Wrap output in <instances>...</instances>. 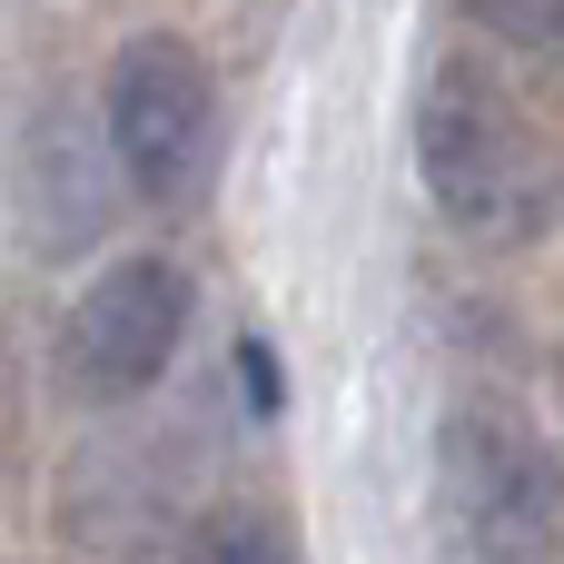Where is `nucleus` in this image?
<instances>
[{"label":"nucleus","mask_w":564,"mask_h":564,"mask_svg":"<svg viewBox=\"0 0 564 564\" xmlns=\"http://www.w3.org/2000/svg\"><path fill=\"white\" fill-rule=\"evenodd\" d=\"M496 40H516V50H535V59H564V0H466Z\"/></svg>","instance_id":"5"},{"label":"nucleus","mask_w":564,"mask_h":564,"mask_svg":"<svg viewBox=\"0 0 564 564\" xmlns=\"http://www.w3.org/2000/svg\"><path fill=\"white\" fill-rule=\"evenodd\" d=\"M436 486H446V535L456 564H545L555 555V516H564V476L545 456V436L496 406L466 397L436 436Z\"/></svg>","instance_id":"2"},{"label":"nucleus","mask_w":564,"mask_h":564,"mask_svg":"<svg viewBox=\"0 0 564 564\" xmlns=\"http://www.w3.org/2000/svg\"><path fill=\"white\" fill-rule=\"evenodd\" d=\"M416 169L436 218L476 248H525L564 208V159L545 149V129L466 59H446L416 99Z\"/></svg>","instance_id":"1"},{"label":"nucleus","mask_w":564,"mask_h":564,"mask_svg":"<svg viewBox=\"0 0 564 564\" xmlns=\"http://www.w3.org/2000/svg\"><path fill=\"white\" fill-rule=\"evenodd\" d=\"M178 337H188V278L169 258H119V268H99L79 288L59 357H69V387L79 397H109L119 406V397H149L169 377Z\"/></svg>","instance_id":"4"},{"label":"nucleus","mask_w":564,"mask_h":564,"mask_svg":"<svg viewBox=\"0 0 564 564\" xmlns=\"http://www.w3.org/2000/svg\"><path fill=\"white\" fill-rule=\"evenodd\" d=\"M188 564H288V545H278L268 516H218V525L188 545Z\"/></svg>","instance_id":"6"},{"label":"nucleus","mask_w":564,"mask_h":564,"mask_svg":"<svg viewBox=\"0 0 564 564\" xmlns=\"http://www.w3.org/2000/svg\"><path fill=\"white\" fill-rule=\"evenodd\" d=\"M109 159L139 198L178 208L198 178H208V149H218V89H208V59L178 40V30H139L119 59H109Z\"/></svg>","instance_id":"3"}]
</instances>
